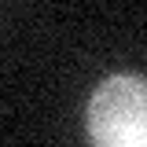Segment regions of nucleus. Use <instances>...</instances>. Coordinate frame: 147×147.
Segmentation results:
<instances>
[{
	"instance_id": "obj_1",
	"label": "nucleus",
	"mask_w": 147,
	"mask_h": 147,
	"mask_svg": "<svg viewBox=\"0 0 147 147\" xmlns=\"http://www.w3.org/2000/svg\"><path fill=\"white\" fill-rule=\"evenodd\" d=\"M92 147H147V77L110 74L88 99Z\"/></svg>"
}]
</instances>
